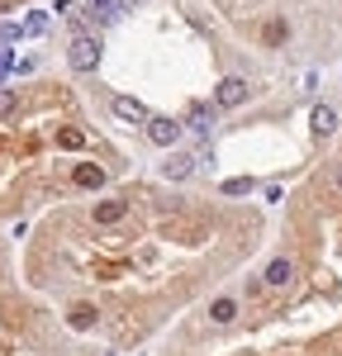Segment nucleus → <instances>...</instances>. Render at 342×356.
<instances>
[{
  "instance_id": "f257e3e1",
  "label": "nucleus",
  "mask_w": 342,
  "mask_h": 356,
  "mask_svg": "<svg viewBox=\"0 0 342 356\" xmlns=\"http://www.w3.org/2000/svg\"><path fill=\"white\" fill-rule=\"evenodd\" d=\"M67 62H72L76 72H95V67H100V43H95L90 33H76V38L67 43Z\"/></svg>"
},
{
  "instance_id": "f03ea898",
  "label": "nucleus",
  "mask_w": 342,
  "mask_h": 356,
  "mask_svg": "<svg viewBox=\"0 0 342 356\" xmlns=\"http://www.w3.org/2000/svg\"><path fill=\"white\" fill-rule=\"evenodd\" d=\"M247 95H252V86L243 81V76H224V81L214 86V105H219V110H238V105H247Z\"/></svg>"
},
{
  "instance_id": "7ed1b4c3",
  "label": "nucleus",
  "mask_w": 342,
  "mask_h": 356,
  "mask_svg": "<svg viewBox=\"0 0 342 356\" xmlns=\"http://www.w3.org/2000/svg\"><path fill=\"white\" fill-rule=\"evenodd\" d=\"M147 138H152L157 147H176V143H181V124L167 119V114H152V119H147Z\"/></svg>"
},
{
  "instance_id": "20e7f679",
  "label": "nucleus",
  "mask_w": 342,
  "mask_h": 356,
  "mask_svg": "<svg viewBox=\"0 0 342 356\" xmlns=\"http://www.w3.org/2000/svg\"><path fill=\"white\" fill-rule=\"evenodd\" d=\"M162 176H167V181H190V176H195V157H190V152H171L167 162H162Z\"/></svg>"
},
{
  "instance_id": "39448f33",
  "label": "nucleus",
  "mask_w": 342,
  "mask_h": 356,
  "mask_svg": "<svg viewBox=\"0 0 342 356\" xmlns=\"http://www.w3.org/2000/svg\"><path fill=\"white\" fill-rule=\"evenodd\" d=\"M309 129H314V138H333L338 134V110H333V105H314Z\"/></svg>"
},
{
  "instance_id": "423d86ee",
  "label": "nucleus",
  "mask_w": 342,
  "mask_h": 356,
  "mask_svg": "<svg viewBox=\"0 0 342 356\" xmlns=\"http://www.w3.org/2000/svg\"><path fill=\"white\" fill-rule=\"evenodd\" d=\"M114 114L129 119V124H147L152 119V114L142 110V100H133V95H114Z\"/></svg>"
},
{
  "instance_id": "0eeeda50",
  "label": "nucleus",
  "mask_w": 342,
  "mask_h": 356,
  "mask_svg": "<svg viewBox=\"0 0 342 356\" xmlns=\"http://www.w3.org/2000/svg\"><path fill=\"white\" fill-rule=\"evenodd\" d=\"M261 280H266V285H276V290H281V285H290V280H295V261H290V257H276V261L266 266V275H261Z\"/></svg>"
},
{
  "instance_id": "6e6552de",
  "label": "nucleus",
  "mask_w": 342,
  "mask_h": 356,
  "mask_svg": "<svg viewBox=\"0 0 342 356\" xmlns=\"http://www.w3.org/2000/svg\"><path fill=\"white\" fill-rule=\"evenodd\" d=\"M72 181H76L81 191H95V186H105V171H100V166H90V162H81L76 171H72Z\"/></svg>"
},
{
  "instance_id": "1a4fd4ad",
  "label": "nucleus",
  "mask_w": 342,
  "mask_h": 356,
  "mask_svg": "<svg viewBox=\"0 0 342 356\" xmlns=\"http://www.w3.org/2000/svg\"><path fill=\"white\" fill-rule=\"evenodd\" d=\"M209 318H214V323H233V318H238V300H233V295H219V300L209 304Z\"/></svg>"
},
{
  "instance_id": "9d476101",
  "label": "nucleus",
  "mask_w": 342,
  "mask_h": 356,
  "mask_svg": "<svg viewBox=\"0 0 342 356\" xmlns=\"http://www.w3.org/2000/svg\"><path fill=\"white\" fill-rule=\"evenodd\" d=\"M124 209H129L124 200H100V204H95V223H119Z\"/></svg>"
},
{
  "instance_id": "9b49d317",
  "label": "nucleus",
  "mask_w": 342,
  "mask_h": 356,
  "mask_svg": "<svg viewBox=\"0 0 342 356\" xmlns=\"http://www.w3.org/2000/svg\"><path fill=\"white\" fill-rule=\"evenodd\" d=\"M72 328H95V309H90V304H76V309H72Z\"/></svg>"
},
{
  "instance_id": "f8f14e48",
  "label": "nucleus",
  "mask_w": 342,
  "mask_h": 356,
  "mask_svg": "<svg viewBox=\"0 0 342 356\" xmlns=\"http://www.w3.org/2000/svg\"><path fill=\"white\" fill-rule=\"evenodd\" d=\"M256 181L252 176H233V181H224V195H252Z\"/></svg>"
},
{
  "instance_id": "ddd939ff",
  "label": "nucleus",
  "mask_w": 342,
  "mask_h": 356,
  "mask_svg": "<svg viewBox=\"0 0 342 356\" xmlns=\"http://www.w3.org/2000/svg\"><path fill=\"white\" fill-rule=\"evenodd\" d=\"M15 110H19V95H15L10 86H0V119H5V114H15Z\"/></svg>"
},
{
  "instance_id": "4468645a",
  "label": "nucleus",
  "mask_w": 342,
  "mask_h": 356,
  "mask_svg": "<svg viewBox=\"0 0 342 356\" xmlns=\"http://www.w3.org/2000/svg\"><path fill=\"white\" fill-rule=\"evenodd\" d=\"M43 29H48V15H43V10H33V15L24 19V33H43Z\"/></svg>"
},
{
  "instance_id": "2eb2a0df",
  "label": "nucleus",
  "mask_w": 342,
  "mask_h": 356,
  "mask_svg": "<svg viewBox=\"0 0 342 356\" xmlns=\"http://www.w3.org/2000/svg\"><path fill=\"white\" fill-rule=\"evenodd\" d=\"M57 143H62V147H81L86 134H81V129H62V134H57Z\"/></svg>"
},
{
  "instance_id": "dca6fc26",
  "label": "nucleus",
  "mask_w": 342,
  "mask_h": 356,
  "mask_svg": "<svg viewBox=\"0 0 342 356\" xmlns=\"http://www.w3.org/2000/svg\"><path fill=\"white\" fill-rule=\"evenodd\" d=\"M190 119H195V129H200V134L209 129V110H204V105H195V114H190Z\"/></svg>"
},
{
  "instance_id": "f3484780",
  "label": "nucleus",
  "mask_w": 342,
  "mask_h": 356,
  "mask_svg": "<svg viewBox=\"0 0 342 356\" xmlns=\"http://www.w3.org/2000/svg\"><path fill=\"white\" fill-rule=\"evenodd\" d=\"M90 5H95V15H100V19H105V15H119V10H114V0H90Z\"/></svg>"
},
{
  "instance_id": "a211bd4d",
  "label": "nucleus",
  "mask_w": 342,
  "mask_h": 356,
  "mask_svg": "<svg viewBox=\"0 0 342 356\" xmlns=\"http://www.w3.org/2000/svg\"><path fill=\"white\" fill-rule=\"evenodd\" d=\"M333 186H338V195H342V166H338V176H333Z\"/></svg>"
}]
</instances>
